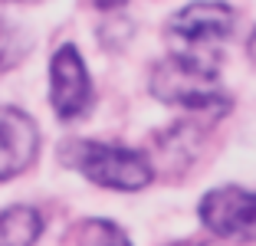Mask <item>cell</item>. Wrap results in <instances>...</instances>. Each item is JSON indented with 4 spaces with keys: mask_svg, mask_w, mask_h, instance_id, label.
I'll use <instances>...</instances> for the list:
<instances>
[{
    "mask_svg": "<svg viewBox=\"0 0 256 246\" xmlns=\"http://www.w3.org/2000/svg\"><path fill=\"white\" fill-rule=\"evenodd\" d=\"M151 92L168 105H184V108H224L226 96L220 86L217 69L190 66L181 60H164L151 76Z\"/></svg>",
    "mask_w": 256,
    "mask_h": 246,
    "instance_id": "cell-3",
    "label": "cell"
},
{
    "mask_svg": "<svg viewBox=\"0 0 256 246\" xmlns=\"http://www.w3.org/2000/svg\"><path fill=\"white\" fill-rule=\"evenodd\" d=\"M50 98H53V108L60 118H79V115L89 112L92 102V86L86 66L79 60V52L72 46H62L53 56V69H50Z\"/></svg>",
    "mask_w": 256,
    "mask_h": 246,
    "instance_id": "cell-5",
    "label": "cell"
},
{
    "mask_svg": "<svg viewBox=\"0 0 256 246\" xmlns=\"http://www.w3.org/2000/svg\"><path fill=\"white\" fill-rule=\"evenodd\" d=\"M40 236V214L33 207H7L0 214V246H33Z\"/></svg>",
    "mask_w": 256,
    "mask_h": 246,
    "instance_id": "cell-7",
    "label": "cell"
},
{
    "mask_svg": "<svg viewBox=\"0 0 256 246\" xmlns=\"http://www.w3.org/2000/svg\"><path fill=\"white\" fill-rule=\"evenodd\" d=\"M89 240H92V246H132L125 240V233L118 230V226H112V224H89Z\"/></svg>",
    "mask_w": 256,
    "mask_h": 246,
    "instance_id": "cell-8",
    "label": "cell"
},
{
    "mask_svg": "<svg viewBox=\"0 0 256 246\" xmlns=\"http://www.w3.org/2000/svg\"><path fill=\"white\" fill-rule=\"evenodd\" d=\"M20 56V43H16V33L4 16H0V69H7L10 62Z\"/></svg>",
    "mask_w": 256,
    "mask_h": 246,
    "instance_id": "cell-9",
    "label": "cell"
},
{
    "mask_svg": "<svg viewBox=\"0 0 256 246\" xmlns=\"http://www.w3.org/2000/svg\"><path fill=\"white\" fill-rule=\"evenodd\" d=\"M250 50H253V60H256V33H253V40H250Z\"/></svg>",
    "mask_w": 256,
    "mask_h": 246,
    "instance_id": "cell-11",
    "label": "cell"
},
{
    "mask_svg": "<svg viewBox=\"0 0 256 246\" xmlns=\"http://www.w3.org/2000/svg\"><path fill=\"white\" fill-rule=\"evenodd\" d=\"M66 161L89 180L115 190H138L151 180V164L138 151L115 148L98 142H72L66 148Z\"/></svg>",
    "mask_w": 256,
    "mask_h": 246,
    "instance_id": "cell-2",
    "label": "cell"
},
{
    "mask_svg": "<svg viewBox=\"0 0 256 246\" xmlns=\"http://www.w3.org/2000/svg\"><path fill=\"white\" fill-rule=\"evenodd\" d=\"M174 246H217L210 240H188V243H174Z\"/></svg>",
    "mask_w": 256,
    "mask_h": 246,
    "instance_id": "cell-10",
    "label": "cell"
},
{
    "mask_svg": "<svg viewBox=\"0 0 256 246\" xmlns=\"http://www.w3.org/2000/svg\"><path fill=\"white\" fill-rule=\"evenodd\" d=\"M200 220L207 230L226 240H256V194L240 187H220L200 200Z\"/></svg>",
    "mask_w": 256,
    "mask_h": 246,
    "instance_id": "cell-4",
    "label": "cell"
},
{
    "mask_svg": "<svg viewBox=\"0 0 256 246\" xmlns=\"http://www.w3.org/2000/svg\"><path fill=\"white\" fill-rule=\"evenodd\" d=\"M36 125L20 108L0 105V180L20 174L36 154Z\"/></svg>",
    "mask_w": 256,
    "mask_h": 246,
    "instance_id": "cell-6",
    "label": "cell"
},
{
    "mask_svg": "<svg viewBox=\"0 0 256 246\" xmlns=\"http://www.w3.org/2000/svg\"><path fill=\"white\" fill-rule=\"evenodd\" d=\"M234 33V10L224 4H194L181 10L168 26V46L171 60L190 62V66L217 69L220 46Z\"/></svg>",
    "mask_w": 256,
    "mask_h": 246,
    "instance_id": "cell-1",
    "label": "cell"
}]
</instances>
